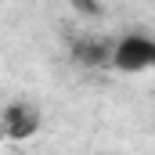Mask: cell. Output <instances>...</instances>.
<instances>
[{
    "instance_id": "obj_1",
    "label": "cell",
    "mask_w": 155,
    "mask_h": 155,
    "mask_svg": "<svg viewBox=\"0 0 155 155\" xmlns=\"http://www.w3.org/2000/svg\"><path fill=\"white\" fill-rule=\"evenodd\" d=\"M112 69L119 72H155V36L152 33H123L116 40V51H112Z\"/></svg>"
},
{
    "instance_id": "obj_2",
    "label": "cell",
    "mask_w": 155,
    "mask_h": 155,
    "mask_svg": "<svg viewBox=\"0 0 155 155\" xmlns=\"http://www.w3.org/2000/svg\"><path fill=\"white\" fill-rule=\"evenodd\" d=\"M4 137L7 141H29V137H36L40 126H43V112H40L36 101H29V97H18V101H7L4 105Z\"/></svg>"
},
{
    "instance_id": "obj_3",
    "label": "cell",
    "mask_w": 155,
    "mask_h": 155,
    "mask_svg": "<svg viewBox=\"0 0 155 155\" xmlns=\"http://www.w3.org/2000/svg\"><path fill=\"white\" fill-rule=\"evenodd\" d=\"M112 51H116V40H105V36H79L76 43H72L76 61H79V65H87V69L112 65Z\"/></svg>"
},
{
    "instance_id": "obj_4",
    "label": "cell",
    "mask_w": 155,
    "mask_h": 155,
    "mask_svg": "<svg viewBox=\"0 0 155 155\" xmlns=\"http://www.w3.org/2000/svg\"><path fill=\"white\" fill-rule=\"evenodd\" d=\"M72 7L83 11V15H101V4L97 0H72Z\"/></svg>"
}]
</instances>
